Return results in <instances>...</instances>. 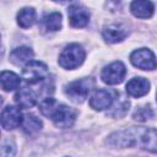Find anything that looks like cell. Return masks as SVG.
Listing matches in <instances>:
<instances>
[{"instance_id":"2e32d148","label":"cell","mask_w":157,"mask_h":157,"mask_svg":"<svg viewBox=\"0 0 157 157\" xmlns=\"http://www.w3.org/2000/svg\"><path fill=\"white\" fill-rule=\"evenodd\" d=\"M21 126H22V130L27 135H34L42 129L43 124H42L40 119L37 118L34 114H25Z\"/></svg>"},{"instance_id":"6da1fadb","label":"cell","mask_w":157,"mask_h":157,"mask_svg":"<svg viewBox=\"0 0 157 157\" xmlns=\"http://www.w3.org/2000/svg\"><path fill=\"white\" fill-rule=\"evenodd\" d=\"M108 144L115 147H130L139 145L146 151L157 153V129L132 126L115 131L108 137Z\"/></svg>"},{"instance_id":"9a60e30c","label":"cell","mask_w":157,"mask_h":157,"mask_svg":"<svg viewBox=\"0 0 157 157\" xmlns=\"http://www.w3.org/2000/svg\"><path fill=\"white\" fill-rule=\"evenodd\" d=\"M33 58V52L28 47H18L13 49L10 54V60L16 65H23L31 63Z\"/></svg>"},{"instance_id":"d6986e66","label":"cell","mask_w":157,"mask_h":157,"mask_svg":"<svg viewBox=\"0 0 157 157\" xmlns=\"http://www.w3.org/2000/svg\"><path fill=\"white\" fill-rule=\"evenodd\" d=\"M42 26L45 31H58L61 28V15L59 12H52L47 16L43 17L42 20Z\"/></svg>"},{"instance_id":"e0dca14e","label":"cell","mask_w":157,"mask_h":157,"mask_svg":"<svg viewBox=\"0 0 157 157\" xmlns=\"http://www.w3.org/2000/svg\"><path fill=\"white\" fill-rule=\"evenodd\" d=\"M0 81H1V87H2L4 91H12V90L18 88L21 78L15 72L2 71L1 76H0Z\"/></svg>"},{"instance_id":"5bb4252c","label":"cell","mask_w":157,"mask_h":157,"mask_svg":"<svg viewBox=\"0 0 157 157\" xmlns=\"http://www.w3.org/2000/svg\"><path fill=\"white\" fill-rule=\"evenodd\" d=\"M130 10L134 16L139 18H148L153 15V4L147 0H136L130 5Z\"/></svg>"},{"instance_id":"ffe728a7","label":"cell","mask_w":157,"mask_h":157,"mask_svg":"<svg viewBox=\"0 0 157 157\" xmlns=\"http://www.w3.org/2000/svg\"><path fill=\"white\" fill-rule=\"evenodd\" d=\"M152 117H153V110L150 105H141L132 114V118L137 121H146Z\"/></svg>"},{"instance_id":"277c9868","label":"cell","mask_w":157,"mask_h":157,"mask_svg":"<svg viewBox=\"0 0 157 157\" xmlns=\"http://www.w3.org/2000/svg\"><path fill=\"white\" fill-rule=\"evenodd\" d=\"M85 60V50L77 43H71L64 48L59 55V65L66 70H72L80 66Z\"/></svg>"},{"instance_id":"ac0fdd59","label":"cell","mask_w":157,"mask_h":157,"mask_svg":"<svg viewBox=\"0 0 157 157\" xmlns=\"http://www.w3.org/2000/svg\"><path fill=\"white\" fill-rule=\"evenodd\" d=\"M36 21V11L33 7H23L17 13V23L22 28L31 27Z\"/></svg>"},{"instance_id":"30bf717a","label":"cell","mask_w":157,"mask_h":157,"mask_svg":"<svg viewBox=\"0 0 157 157\" xmlns=\"http://www.w3.org/2000/svg\"><path fill=\"white\" fill-rule=\"evenodd\" d=\"M69 21L72 27L81 28L85 27L90 21V13L88 11L80 5H72L69 7Z\"/></svg>"},{"instance_id":"8992f818","label":"cell","mask_w":157,"mask_h":157,"mask_svg":"<svg viewBox=\"0 0 157 157\" xmlns=\"http://www.w3.org/2000/svg\"><path fill=\"white\" fill-rule=\"evenodd\" d=\"M130 61L134 66H136L141 70L157 69V58L147 48H141V49L132 52L130 55Z\"/></svg>"},{"instance_id":"52a82bcc","label":"cell","mask_w":157,"mask_h":157,"mask_svg":"<svg viewBox=\"0 0 157 157\" xmlns=\"http://www.w3.org/2000/svg\"><path fill=\"white\" fill-rule=\"evenodd\" d=\"M126 74V69L121 61H114L105 66L101 72V78L107 85H117L120 83Z\"/></svg>"},{"instance_id":"8fae6325","label":"cell","mask_w":157,"mask_h":157,"mask_svg":"<svg viewBox=\"0 0 157 157\" xmlns=\"http://www.w3.org/2000/svg\"><path fill=\"white\" fill-rule=\"evenodd\" d=\"M38 99V93L29 88V87H23L18 90L15 94V102L17 103L18 107L22 108H32Z\"/></svg>"},{"instance_id":"7a4b0ae2","label":"cell","mask_w":157,"mask_h":157,"mask_svg":"<svg viewBox=\"0 0 157 157\" xmlns=\"http://www.w3.org/2000/svg\"><path fill=\"white\" fill-rule=\"evenodd\" d=\"M39 110L44 117L52 119L53 123L61 129L72 126L76 119V113L72 108L65 104L58 103L52 97H47L40 102Z\"/></svg>"},{"instance_id":"3957f363","label":"cell","mask_w":157,"mask_h":157,"mask_svg":"<svg viewBox=\"0 0 157 157\" xmlns=\"http://www.w3.org/2000/svg\"><path fill=\"white\" fill-rule=\"evenodd\" d=\"M22 78L28 85H43L48 86L49 71L45 64L40 61H31L25 65L22 71Z\"/></svg>"},{"instance_id":"ba28073f","label":"cell","mask_w":157,"mask_h":157,"mask_svg":"<svg viewBox=\"0 0 157 157\" xmlns=\"http://www.w3.org/2000/svg\"><path fill=\"white\" fill-rule=\"evenodd\" d=\"M22 113L20 108L15 105H7L1 112V125L5 130H12L21 125L22 123Z\"/></svg>"},{"instance_id":"4fadbf2b","label":"cell","mask_w":157,"mask_h":157,"mask_svg":"<svg viewBox=\"0 0 157 157\" xmlns=\"http://www.w3.org/2000/svg\"><path fill=\"white\" fill-rule=\"evenodd\" d=\"M102 34H103V38L105 39V42L118 43V42H121L128 36V29L123 25L114 23V25H109V26L104 27Z\"/></svg>"},{"instance_id":"5b68a950","label":"cell","mask_w":157,"mask_h":157,"mask_svg":"<svg viewBox=\"0 0 157 157\" xmlns=\"http://www.w3.org/2000/svg\"><path fill=\"white\" fill-rule=\"evenodd\" d=\"M93 86H94V81L91 77L80 78V80L72 81L69 85H66L65 93L71 101H74L76 103H81L87 98V96L91 92Z\"/></svg>"},{"instance_id":"9c48e42d","label":"cell","mask_w":157,"mask_h":157,"mask_svg":"<svg viewBox=\"0 0 157 157\" xmlns=\"http://www.w3.org/2000/svg\"><path fill=\"white\" fill-rule=\"evenodd\" d=\"M114 102V96L113 92L109 90H98L93 93V96L90 99V105L91 108L96 110H103L109 108Z\"/></svg>"},{"instance_id":"7c38bea8","label":"cell","mask_w":157,"mask_h":157,"mask_svg":"<svg viewBox=\"0 0 157 157\" xmlns=\"http://www.w3.org/2000/svg\"><path fill=\"white\" fill-rule=\"evenodd\" d=\"M150 91V82L144 77H134L126 83V92L131 97H142Z\"/></svg>"}]
</instances>
